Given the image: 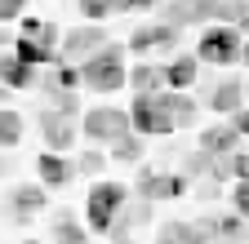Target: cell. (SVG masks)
I'll return each mask as SVG.
<instances>
[{
  "label": "cell",
  "instance_id": "cell-33",
  "mask_svg": "<svg viewBox=\"0 0 249 244\" xmlns=\"http://www.w3.org/2000/svg\"><path fill=\"white\" fill-rule=\"evenodd\" d=\"M5 98H9V84H5V80H0V102H5Z\"/></svg>",
  "mask_w": 249,
  "mask_h": 244
},
{
  "label": "cell",
  "instance_id": "cell-11",
  "mask_svg": "<svg viewBox=\"0 0 249 244\" xmlns=\"http://www.w3.org/2000/svg\"><path fill=\"white\" fill-rule=\"evenodd\" d=\"M36 173H40V182H45L49 191H58V187H67L80 169L62 156V151H40V156H36Z\"/></svg>",
  "mask_w": 249,
  "mask_h": 244
},
{
  "label": "cell",
  "instance_id": "cell-19",
  "mask_svg": "<svg viewBox=\"0 0 249 244\" xmlns=\"http://www.w3.org/2000/svg\"><path fill=\"white\" fill-rule=\"evenodd\" d=\"M209 227H205V235L209 240H249V231H245V213H231V218H205Z\"/></svg>",
  "mask_w": 249,
  "mask_h": 244
},
{
  "label": "cell",
  "instance_id": "cell-14",
  "mask_svg": "<svg viewBox=\"0 0 249 244\" xmlns=\"http://www.w3.org/2000/svg\"><path fill=\"white\" fill-rule=\"evenodd\" d=\"M200 76V58L196 53H178L165 63V89H192Z\"/></svg>",
  "mask_w": 249,
  "mask_h": 244
},
{
  "label": "cell",
  "instance_id": "cell-36",
  "mask_svg": "<svg viewBox=\"0 0 249 244\" xmlns=\"http://www.w3.org/2000/svg\"><path fill=\"white\" fill-rule=\"evenodd\" d=\"M0 45H14V40H5V32H0Z\"/></svg>",
  "mask_w": 249,
  "mask_h": 244
},
{
  "label": "cell",
  "instance_id": "cell-21",
  "mask_svg": "<svg viewBox=\"0 0 249 244\" xmlns=\"http://www.w3.org/2000/svg\"><path fill=\"white\" fill-rule=\"evenodd\" d=\"M129 89H134V94H138V89H151V94H156V89H165V67L160 63H142V67H129Z\"/></svg>",
  "mask_w": 249,
  "mask_h": 244
},
{
  "label": "cell",
  "instance_id": "cell-13",
  "mask_svg": "<svg viewBox=\"0 0 249 244\" xmlns=\"http://www.w3.org/2000/svg\"><path fill=\"white\" fill-rule=\"evenodd\" d=\"M240 129H236V120H223V125H209L205 133H200V146L205 151H213V156H231V151L240 146Z\"/></svg>",
  "mask_w": 249,
  "mask_h": 244
},
{
  "label": "cell",
  "instance_id": "cell-29",
  "mask_svg": "<svg viewBox=\"0 0 249 244\" xmlns=\"http://www.w3.org/2000/svg\"><path fill=\"white\" fill-rule=\"evenodd\" d=\"M27 14V0H0V22H14Z\"/></svg>",
  "mask_w": 249,
  "mask_h": 244
},
{
  "label": "cell",
  "instance_id": "cell-35",
  "mask_svg": "<svg viewBox=\"0 0 249 244\" xmlns=\"http://www.w3.org/2000/svg\"><path fill=\"white\" fill-rule=\"evenodd\" d=\"M111 9H116V14H120V9H124V0H111Z\"/></svg>",
  "mask_w": 249,
  "mask_h": 244
},
{
  "label": "cell",
  "instance_id": "cell-31",
  "mask_svg": "<svg viewBox=\"0 0 249 244\" xmlns=\"http://www.w3.org/2000/svg\"><path fill=\"white\" fill-rule=\"evenodd\" d=\"M231 120H236V129H240V133H245V138H249V107H240V111H236V115H231Z\"/></svg>",
  "mask_w": 249,
  "mask_h": 244
},
{
  "label": "cell",
  "instance_id": "cell-6",
  "mask_svg": "<svg viewBox=\"0 0 249 244\" xmlns=\"http://www.w3.org/2000/svg\"><path fill=\"white\" fill-rule=\"evenodd\" d=\"M5 204H9V218H14L18 227H27V222L49 204V187H45V182H14Z\"/></svg>",
  "mask_w": 249,
  "mask_h": 244
},
{
  "label": "cell",
  "instance_id": "cell-23",
  "mask_svg": "<svg viewBox=\"0 0 249 244\" xmlns=\"http://www.w3.org/2000/svg\"><path fill=\"white\" fill-rule=\"evenodd\" d=\"M22 142V115L9 111V107H0V151H9Z\"/></svg>",
  "mask_w": 249,
  "mask_h": 244
},
{
  "label": "cell",
  "instance_id": "cell-20",
  "mask_svg": "<svg viewBox=\"0 0 249 244\" xmlns=\"http://www.w3.org/2000/svg\"><path fill=\"white\" fill-rule=\"evenodd\" d=\"M160 240H165V244H200V240H209V235H205V227H196V222H165V227H160Z\"/></svg>",
  "mask_w": 249,
  "mask_h": 244
},
{
  "label": "cell",
  "instance_id": "cell-38",
  "mask_svg": "<svg viewBox=\"0 0 249 244\" xmlns=\"http://www.w3.org/2000/svg\"><path fill=\"white\" fill-rule=\"evenodd\" d=\"M245 94H249V84H245Z\"/></svg>",
  "mask_w": 249,
  "mask_h": 244
},
{
  "label": "cell",
  "instance_id": "cell-24",
  "mask_svg": "<svg viewBox=\"0 0 249 244\" xmlns=\"http://www.w3.org/2000/svg\"><path fill=\"white\" fill-rule=\"evenodd\" d=\"M22 36H36L40 45H53V49H58V40H62V32H58L53 22H45V18H27V14H22Z\"/></svg>",
  "mask_w": 249,
  "mask_h": 244
},
{
  "label": "cell",
  "instance_id": "cell-15",
  "mask_svg": "<svg viewBox=\"0 0 249 244\" xmlns=\"http://www.w3.org/2000/svg\"><path fill=\"white\" fill-rule=\"evenodd\" d=\"M14 53L22 58V63H31V67H53L58 58H62V53H58L53 45H40L36 36H22V32L14 36Z\"/></svg>",
  "mask_w": 249,
  "mask_h": 244
},
{
  "label": "cell",
  "instance_id": "cell-17",
  "mask_svg": "<svg viewBox=\"0 0 249 244\" xmlns=\"http://www.w3.org/2000/svg\"><path fill=\"white\" fill-rule=\"evenodd\" d=\"M209 107H213L218 115H236V111L245 107V84H240V80H223V84L209 94Z\"/></svg>",
  "mask_w": 249,
  "mask_h": 244
},
{
  "label": "cell",
  "instance_id": "cell-37",
  "mask_svg": "<svg viewBox=\"0 0 249 244\" xmlns=\"http://www.w3.org/2000/svg\"><path fill=\"white\" fill-rule=\"evenodd\" d=\"M0 173H5V160H0Z\"/></svg>",
  "mask_w": 249,
  "mask_h": 244
},
{
  "label": "cell",
  "instance_id": "cell-22",
  "mask_svg": "<svg viewBox=\"0 0 249 244\" xmlns=\"http://www.w3.org/2000/svg\"><path fill=\"white\" fill-rule=\"evenodd\" d=\"M49 240H62V244H85V240H89V231L71 218V213H58V222L49 227Z\"/></svg>",
  "mask_w": 249,
  "mask_h": 244
},
{
  "label": "cell",
  "instance_id": "cell-3",
  "mask_svg": "<svg viewBox=\"0 0 249 244\" xmlns=\"http://www.w3.org/2000/svg\"><path fill=\"white\" fill-rule=\"evenodd\" d=\"M129 120H134V129L142 133V138H165V133H174L178 125L169 120V111H165V102H160V89H138L134 94V102H129Z\"/></svg>",
  "mask_w": 249,
  "mask_h": 244
},
{
  "label": "cell",
  "instance_id": "cell-16",
  "mask_svg": "<svg viewBox=\"0 0 249 244\" xmlns=\"http://www.w3.org/2000/svg\"><path fill=\"white\" fill-rule=\"evenodd\" d=\"M0 80H5L9 89H31L36 84V67L22 63L18 53H0Z\"/></svg>",
  "mask_w": 249,
  "mask_h": 244
},
{
  "label": "cell",
  "instance_id": "cell-34",
  "mask_svg": "<svg viewBox=\"0 0 249 244\" xmlns=\"http://www.w3.org/2000/svg\"><path fill=\"white\" fill-rule=\"evenodd\" d=\"M240 63H245V67H249V40H245V53H240Z\"/></svg>",
  "mask_w": 249,
  "mask_h": 244
},
{
  "label": "cell",
  "instance_id": "cell-7",
  "mask_svg": "<svg viewBox=\"0 0 249 244\" xmlns=\"http://www.w3.org/2000/svg\"><path fill=\"white\" fill-rule=\"evenodd\" d=\"M103 45H107L103 22H80V27H71V32H62L58 53L67 58V63H85V58H89L93 49H103Z\"/></svg>",
  "mask_w": 249,
  "mask_h": 244
},
{
  "label": "cell",
  "instance_id": "cell-27",
  "mask_svg": "<svg viewBox=\"0 0 249 244\" xmlns=\"http://www.w3.org/2000/svg\"><path fill=\"white\" fill-rule=\"evenodd\" d=\"M107 160H111V156H98V151H85V156L76 160V169H80L85 178H93V173H98V169H103Z\"/></svg>",
  "mask_w": 249,
  "mask_h": 244
},
{
  "label": "cell",
  "instance_id": "cell-25",
  "mask_svg": "<svg viewBox=\"0 0 249 244\" xmlns=\"http://www.w3.org/2000/svg\"><path fill=\"white\" fill-rule=\"evenodd\" d=\"M45 98L53 111H67V115H80V98H76V89H58V84H45Z\"/></svg>",
  "mask_w": 249,
  "mask_h": 244
},
{
  "label": "cell",
  "instance_id": "cell-26",
  "mask_svg": "<svg viewBox=\"0 0 249 244\" xmlns=\"http://www.w3.org/2000/svg\"><path fill=\"white\" fill-rule=\"evenodd\" d=\"M80 14H85V22H103L116 9H111V0H80Z\"/></svg>",
  "mask_w": 249,
  "mask_h": 244
},
{
  "label": "cell",
  "instance_id": "cell-18",
  "mask_svg": "<svg viewBox=\"0 0 249 244\" xmlns=\"http://www.w3.org/2000/svg\"><path fill=\"white\" fill-rule=\"evenodd\" d=\"M107 146H111L107 156H111L116 164H138V160H142V133H138V129H124V133L111 138Z\"/></svg>",
  "mask_w": 249,
  "mask_h": 244
},
{
  "label": "cell",
  "instance_id": "cell-1",
  "mask_svg": "<svg viewBox=\"0 0 249 244\" xmlns=\"http://www.w3.org/2000/svg\"><path fill=\"white\" fill-rule=\"evenodd\" d=\"M80 84L93 89V94H120L124 84H129V67H124V49L120 45H103L93 49L85 63H80Z\"/></svg>",
  "mask_w": 249,
  "mask_h": 244
},
{
  "label": "cell",
  "instance_id": "cell-8",
  "mask_svg": "<svg viewBox=\"0 0 249 244\" xmlns=\"http://www.w3.org/2000/svg\"><path fill=\"white\" fill-rule=\"evenodd\" d=\"M178 32H182V27L169 22V18H160V22H142V27H134L129 49H134V53H165V49L178 45Z\"/></svg>",
  "mask_w": 249,
  "mask_h": 244
},
{
  "label": "cell",
  "instance_id": "cell-2",
  "mask_svg": "<svg viewBox=\"0 0 249 244\" xmlns=\"http://www.w3.org/2000/svg\"><path fill=\"white\" fill-rule=\"evenodd\" d=\"M240 53H245V32L236 22H213L200 32L196 40V58L200 63H213V67H231L240 63Z\"/></svg>",
  "mask_w": 249,
  "mask_h": 244
},
{
  "label": "cell",
  "instance_id": "cell-32",
  "mask_svg": "<svg viewBox=\"0 0 249 244\" xmlns=\"http://www.w3.org/2000/svg\"><path fill=\"white\" fill-rule=\"evenodd\" d=\"M156 5H165V0H124V9H156Z\"/></svg>",
  "mask_w": 249,
  "mask_h": 244
},
{
  "label": "cell",
  "instance_id": "cell-28",
  "mask_svg": "<svg viewBox=\"0 0 249 244\" xmlns=\"http://www.w3.org/2000/svg\"><path fill=\"white\" fill-rule=\"evenodd\" d=\"M231 204H236V213H245V218H249V178H236V187H231Z\"/></svg>",
  "mask_w": 249,
  "mask_h": 244
},
{
  "label": "cell",
  "instance_id": "cell-12",
  "mask_svg": "<svg viewBox=\"0 0 249 244\" xmlns=\"http://www.w3.org/2000/svg\"><path fill=\"white\" fill-rule=\"evenodd\" d=\"M160 102H165V111H169V120H174L178 129H192L196 115H200L192 89H160Z\"/></svg>",
  "mask_w": 249,
  "mask_h": 244
},
{
  "label": "cell",
  "instance_id": "cell-30",
  "mask_svg": "<svg viewBox=\"0 0 249 244\" xmlns=\"http://www.w3.org/2000/svg\"><path fill=\"white\" fill-rule=\"evenodd\" d=\"M231 178H249V151H231Z\"/></svg>",
  "mask_w": 249,
  "mask_h": 244
},
{
  "label": "cell",
  "instance_id": "cell-9",
  "mask_svg": "<svg viewBox=\"0 0 249 244\" xmlns=\"http://www.w3.org/2000/svg\"><path fill=\"white\" fill-rule=\"evenodd\" d=\"M40 133H45V146L49 151H71L76 146V133H80V125H76V115H67V111H45L40 115Z\"/></svg>",
  "mask_w": 249,
  "mask_h": 244
},
{
  "label": "cell",
  "instance_id": "cell-10",
  "mask_svg": "<svg viewBox=\"0 0 249 244\" xmlns=\"http://www.w3.org/2000/svg\"><path fill=\"white\" fill-rule=\"evenodd\" d=\"M134 191H138V200H151V204H156V200H178V195L187 191V178H182V173H151V169H147V173L134 182Z\"/></svg>",
  "mask_w": 249,
  "mask_h": 244
},
{
  "label": "cell",
  "instance_id": "cell-4",
  "mask_svg": "<svg viewBox=\"0 0 249 244\" xmlns=\"http://www.w3.org/2000/svg\"><path fill=\"white\" fill-rule=\"evenodd\" d=\"M129 200V187H120V182H98V187H89V200H85V222L93 231H107L116 222V213L124 209Z\"/></svg>",
  "mask_w": 249,
  "mask_h": 244
},
{
  "label": "cell",
  "instance_id": "cell-5",
  "mask_svg": "<svg viewBox=\"0 0 249 244\" xmlns=\"http://www.w3.org/2000/svg\"><path fill=\"white\" fill-rule=\"evenodd\" d=\"M124 129H134V120H129V111H120V107H93V111L80 115V133L89 142H111Z\"/></svg>",
  "mask_w": 249,
  "mask_h": 244
}]
</instances>
